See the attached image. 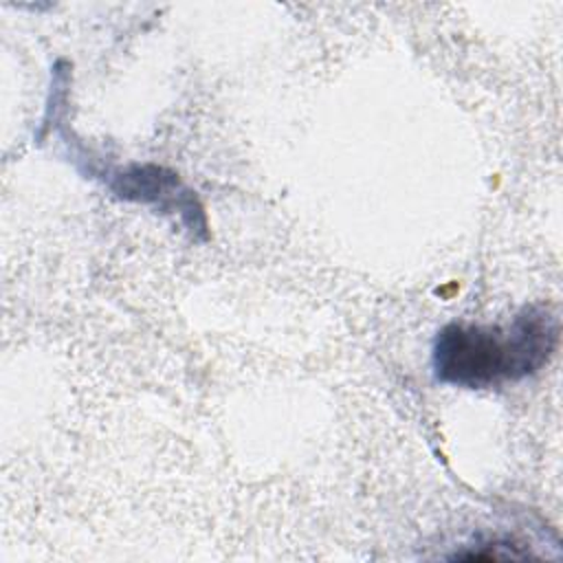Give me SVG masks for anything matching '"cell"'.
Segmentation results:
<instances>
[{
    "mask_svg": "<svg viewBox=\"0 0 563 563\" xmlns=\"http://www.w3.org/2000/svg\"><path fill=\"white\" fill-rule=\"evenodd\" d=\"M556 345L559 317L532 303L501 325H444L433 343V374L464 389H493L543 369Z\"/></svg>",
    "mask_w": 563,
    "mask_h": 563,
    "instance_id": "1",
    "label": "cell"
}]
</instances>
